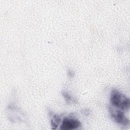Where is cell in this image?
Returning <instances> with one entry per match:
<instances>
[{"label": "cell", "instance_id": "obj_4", "mask_svg": "<svg viewBox=\"0 0 130 130\" xmlns=\"http://www.w3.org/2000/svg\"><path fill=\"white\" fill-rule=\"evenodd\" d=\"M62 95H63L64 99H66V101L69 102V103H73L75 101L74 100V99L68 93H67L66 92H62Z\"/></svg>", "mask_w": 130, "mask_h": 130}, {"label": "cell", "instance_id": "obj_2", "mask_svg": "<svg viewBox=\"0 0 130 130\" xmlns=\"http://www.w3.org/2000/svg\"><path fill=\"white\" fill-rule=\"evenodd\" d=\"M109 110L111 116L115 122L123 125H127L129 124V120L125 116L121 110L119 109H117L114 107H110Z\"/></svg>", "mask_w": 130, "mask_h": 130}, {"label": "cell", "instance_id": "obj_1", "mask_svg": "<svg viewBox=\"0 0 130 130\" xmlns=\"http://www.w3.org/2000/svg\"><path fill=\"white\" fill-rule=\"evenodd\" d=\"M110 101L113 106L121 110H127L129 108V99L116 89H113L111 91Z\"/></svg>", "mask_w": 130, "mask_h": 130}, {"label": "cell", "instance_id": "obj_3", "mask_svg": "<svg viewBox=\"0 0 130 130\" xmlns=\"http://www.w3.org/2000/svg\"><path fill=\"white\" fill-rule=\"evenodd\" d=\"M81 126L80 122L74 118L66 117L62 121L60 129L63 130H70L78 128Z\"/></svg>", "mask_w": 130, "mask_h": 130}]
</instances>
